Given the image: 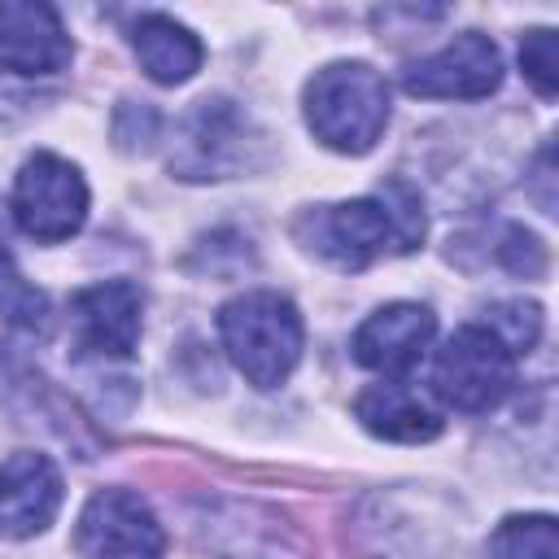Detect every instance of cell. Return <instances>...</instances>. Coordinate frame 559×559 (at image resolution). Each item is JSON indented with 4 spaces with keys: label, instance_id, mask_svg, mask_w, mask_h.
Returning a JSON list of instances; mask_svg holds the SVG:
<instances>
[{
    "label": "cell",
    "instance_id": "e0dca14e",
    "mask_svg": "<svg viewBox=\"0 0 559 559\" xmlns=\"http://www.w3.org/2000/svg\"><path fill=\"white\" fill-rule=\"evenodd\" d=\"M480 328H489V332L520 358V354H528V349L537 345V336H542V306H537V301H498V306L485 310V323H480Z\"/></svg>",
    "mask_w": 559,
    "mask_h": 559
},
{
    "label": "cell",
    "instance_id": "277c9868",
    "mask_svg": "<svg viewBox=\"0 0 559 559\" xmlns=\"http://www.w3.org/2000/svg\"><path fill=\"white\" fill-rule=\"evenodd\" d=\"M515 384V354L480 323H463L432 358V393L463 411H493Z\"/></svg>",
    "mask_w": 559,
    "mask_h": 559
},
{
    "label": "cell",
    "instance_id": "52a82bcc",
    "mask_svg": "<svg viewBox=\"0 0 559 559\" xmlns=\"http://www.w3.org/2000/svg\"><path fill=\"white\" fill-rule=\"evenodd\" d=\"M502 83V52L489 35L463 31L432 57L415 61L402 74V87L411 96H432V100H480Z\"/></svg>",
    "mask_w": 559,
    "mask_h": 559
},
{
    "label": "cell",
    "instance_id": "30bf717a",
    "mask_svg": "<svg viewBox=\"0 0 559 559\" xmlns=\"http://www.w3.org/2000/svg\"><path fill=\"white\" fill-rule=\"evenodd\" d=\"M140 288L127 280H100L74 293L70 319L79 332V345L100 354V358H127L140 345Z\"/></svg>",
    "mask_w": 559,
    "mask_h": 559
},
{
    "label": "cell",
    "instance_id": "3957f363",
    "mask_svg": "<svg viewBox=\"0 0 559 559\" xmlns=\"http://www.w3.org/2000/svg\"><path fill=\"white\" fill-rule=\"evenodd\" d=\"M306 122L332 153H367L389 122V83L367 61H332L306 83Z\"/></svg>",
    "mask_w": 559,
    "mask_h": 559
},
{
    "label": "cell",
    "instance_id": "6da1fadb",
    "mask_svg": "<svg viewBox=\"0 0 559 559\" xmlns=\"http://www.w3.org/2000/svg\"><path fill=\"white\" fill-rule=\"evenodd\" d=\"M424 227L428 223L419 197L402 179H389L371 197L306 210L297 218V240L336 271H362L384 253L419 249Z\"/></svg>",
    "mask_w": 559,
    "mask_h": 559
},
{
    "label": "cell",
    "instance_id": "9c48e42d",
    "mask_svg": "<svg viewBox=\"0 0 559 559\" xmlns=\"http://www.w3.org/2000/svg\"><path fill=\"white\" fill-rule=\"evenodd\" d=\"M437 319L419 301H389L367 314L354 332V358L380 376H406L432 345Z\"/></svg>",
    "mask_w": 559,
    "mask_h": 559
},
{
    "label": "cell",
    "instance_id": "ac0fdd59",
    "mask_svg": "<svg viewBox=\"0 0 559 559\" xmlns=\"http://www.w3.org/2000/svg\"><path fill=\"white\" fill-rule=\"evenodd\" d=\"M520 66H524V79L550 100L559 92V52H555V31L537 26L520 39Z\"/></svg>",
    "mask_w": 559,
    "mask_h": 559
},
{
    "label": "cell",
    "instance_id": "4fadbf2b",
    "mask_svg": "<svg viewBox=\"0 0 559 559\" xmlns=\"http://www.w3.org/2000/svg\"><path fill=\"white\" fill-rule=\"evenodd\" d=\"M354 415L367 432H376L384 441H402V445H419L441 432V415L415 389H406L397 380H380V384L362 389L354 402Z\"/></svg>",
    "mask_w": 559,
    "mask_h": 559
},
{
    "label": "cell",
    "instance_id": "7a4b0ae2",
    "mask_svg": "<svg viewBox=\"0 0 559 559\" xmlns=\"http://www.w3.org/2000/svg\"><path fill=\"white\" fill-rule=\"evenodd\" d=\"M218 336H223L227 358L236 362V371L249 384L275 389L301 362L306 328L288 297H280L271 288H253V293L231 297L218 310Z\"/></svg>",
    "mask_w": 559,
    "mask_h": 559
},
{
    "label": "cell",
    "instance_id": "5b68a950",
    "mask_svg": "<svg viewBox=\"0 0 559 559\" xmlns=\"http://www.w3.org/2000/svg\"><path fill=\"white\" fill-rule=\"evenodd\" d=\"M87 218V183L74 162L31 153L13 179V223L44 245L70 240Z\"/></svg>",
    "mask_w": 559,
    "mask_h": 559
},
{
    "label": "cell",
    "instance_id": "8fae6325",
    "mask_svg": "<svg viewBox=\"0 0 559 559\" xmlns=\"http://www.w3.org/2000/svg\"><path fill=\"white\" fill-rule=\"evenodd\" d=\"M61 511V472L48 454L17 450L0 463V537H35Z\"/></svg>",
    "mask_w": 559,
    "mask_h": 559
},
{
    "label": "cell",
    "instance_id": "5bb4252c",
    "mask_svg": "<svg viewBox=\"0 0 559 559\" xmlns=\"http://www.w3.org/2000/svg\"><path fill=\"white\" fill-rule=\"evenodd\" d=\"M131 48H135L144 74H148L153 83H166V87L192 79V74L201 70V57H205L201 39H197L183 22H175V17H166V13H144V17L131 26Z\"/></svg>",
    "mask_w": 559,
    "mask_h": 559
},
{
    "label": "cell",
    "instance_id": "2e32d148",
    "mask_svg": "<svg viewBox=\"0 0 559 559\" xmlns=\"http://www.w3.org/2000/svg\"><path fill=\"white\" fill-rule=\"evenodd\" d=\"M0 319L13 328H26V332H39L48 323V297L17 271L4 236H0Z\"/></svg>",
    "mask_w": 559,
    "mask_h": 559
},
{
    "label": "cell",
    "instance_id": "7c38bea8",
    "mask_svg": "<svg viewBox=\"0 0 559 559\" xmlns=\"http://www.w3.org/2000/svg\"><path fill=\"white\" fill-rule=\"evenodd\" d=\"M70 35L52 4L4 0L0 4V61L17 74H57L70 66Z\"/></svg>",
    "mask_w": 559,
    "mask_h": 559
},
{
    "label": "cell",
    "instance_id": "ba28073f",
    "mask_svg": "<svg viewBox=\"0 0 559 559\" xmlns=\"http://www.w3.org/2000/svg\"><path fill=\"white\" fill-rule=\"evenodd\" d=\"M249 162V118L227 100H201L179 127V153L170 166L183 179H223Z\"/></svg>",
    "mask_w": 559,
    "mask_h": 559
},
{
    "label": "cell",
    "instance_id": "d6986e66",
    "mask_svg": "<svg viewBox=\"0 0 559 559\" xmlns=\"http://www.w3.org/2000/svg\"><path fill=\"white\" fill-rule=\"evenodd\" d=\"M498 258L515 271V275H542L546 271V249L533 231L524 227H507V245H498Z\"/></svg>",
    "mask_w": 559,
    "mask_h": 559
},
{
    "label": "cell",
    "instance_id": "9a60e30c",
    "mask_svg": "<svg viewBox=\"0 0 559 559\" xmlns=\"http://www.w3.org/2000/svg\"><path fill=\"white\" fill-rule=\"evenodd\" d=\"M493 559H559V524L555 515H507L489 537Z\"/></svg>",
    "mask_w": 559,
    "mask_h": 559
},
{
    "label": "cell",
    "instance_id": "8992f818",
    "mask_svg": "<svg viewBox=\"0 0 559 559\" xmlns=\"http://www.w3.org/2000/svg\"><path fill=\"white\" fill-rule=\"evenodd\" d=\"M74 550L83 559H162L166 533L140 493L96 489L79 511Z\"/></svg>",
    "mask_w": 559,
    "mask_h": 559
}]
</instances>
